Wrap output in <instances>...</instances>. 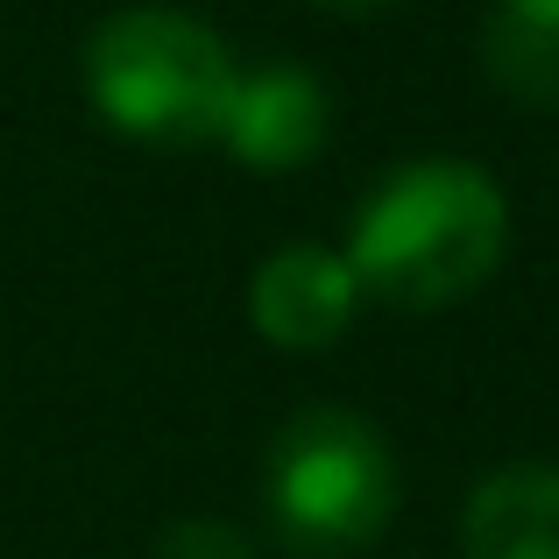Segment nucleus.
<instances>
[{"mask_svg": "<svg viewBox=\"0 0 559 559\" xmlns=\"http://www.w3.org/2000/svg\"><path fill=\"white\" fill-rule=\"evenodd\" d=\"M510 248V199L467 156H418L396 164L347 227V270L361 298L396 312H439L475 298Z\"/></svg>", "mask_w": 559, "mask_h": 559, "instance_id": "f257e3e1", "label": "nucleus"}, {"mask_svg": "<svg viewBox=\"0 0 559 559\" xmlns=\"http://www.w3.org/2000/svg\"><path fill=\"white\" fill-rule=\"evenodd\" d=\"M241 64L227 43L185 8H114L85 36V99L107 128L150 150H199L219 142Z\"/></svg>", "mask_w": 559, "mask_h": 559, "instance_id": "f03ea898", "label": "nucleus"}, {"mask_svg": "<svg viewBox=\"0 0 559 559\" xmlns=\"http://www.w3.org/2000/svg\"><path fill=\"white\" fill-rule=\"evenodd\" d=\"M396 453L361 411L312 404L262 453V510L290 559H355L396 518Z\"/></svg>", "mask_w": 559, "mask_h": 559, "instance_id": "7ed1b4c3", "label": "nucleus"}, {"mask_svg": "<svg viewBox=\"0 0 559 559\" xmlns=\"http://www.w3.org/2000/svg\"><path fill=\"white\" fill-rule=\"evenodd\" d=\"M355 312H361V284L341 248L290 241L270 262H255V276H248V326L270 347H284V355L333 347L355 326Z\"/></svg>", "mask_w": 559, "mask_h": 559, "instance_id": "20e7f679", "label": "nucleus"}, {"mask_svg": "<svg viewBox=\"0 0 559 559\" xmlns=\"http://www.w3.org/2000/svg\"><path fill=\"white\" fill-rule=\"evenodd\" d=\"M333 99L305 64H262L234 79L227 121H219V150L241 156L248 170H298L326 150Z\"/></svg>", "mask_w": 559, "mask_h": 559, "instance_id": "39448f33", "label": "nucleus"}, {"mask_svg": "<svg viewBox=\"0 0 559 559\" xmlns=\"http://www.w3.org/2000/svg\"><path fill=\"white\" fill-rule=\"evenodd\" d=\"M461 559H559V467L510 461L461 510Z\"/></svg>", "mask_w": 559, "mask_h": 559, "instance_id": "423d86ee", "label": "nucleus"}, {"mask_svg": "<svg viewBox=\"0 0 559 559\" xmlns=\"http://www.w3.org/2000/svg\"><path fill=\"white\" fill-rule=\"evenodd\" d=\"M481 71L524 114H559V0H496L481 22Z\"/></svg>", "mask_w": 559, "mask_h": 559, "instance_id": "0eeeda50", "label": "nucleus"}, {"mask_svg": "<svg viewBox=\"0 0 559 559\" xmlns=\"http://www.w3.org/2000/svg\"><path fill=\"white\" fill-rule=\"evenodd\" d=\"M150 559H262V552L219 518H178L164 538H156Z\"/></svg>", "mask_w": 559, "mask_h": 559, "instance_id": "6e6552de", "label": "nucleus"}, {"mask_svg": "<svg viewBox=\"0 0 559 559\" xmlns=\"http://www.w3.org/2000/svg\"><path fill=\"white\" fill-rule=\"evenodd\" d=\"M319 14H347V22H369V14H382V8H396V0H312Z\"/></svg>", "mask_w": 559, "mask_h": 559, "instance_id": "1a4fd4ad", "label": "nucleus"}]
</instances>
